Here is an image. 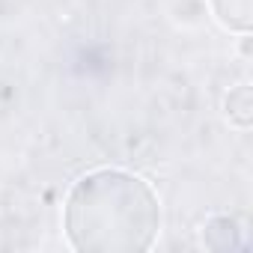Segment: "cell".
Masks as SVG:
<instances>
[{
	"mask_svg": "<svg viewBox=\"0 0 253 253\" xmlns=\"http://www.w3.org/2000/svg\"><path fill=\"white\" fill-rule=\"evenodd\" d=\"M63 229L81 253L149 250L161 229V203L146 179L101 167L81 176L69 191Z\"/></svg>",
	"mask_w": 253,
	"mask_h": 253,
	"instance_id": "obj_1",
	"label": "cell"
},
{
	"mask_svg": "<svg viewBox=\"0 0 253 253\" xmlns=\"http://www.w3.org/2000/svg\"><path fill=\"white\" fill-rule=\"evenodd\" d=\"M217 21L235 33H247L253 24V0H211Z\"/></svg>",
	"mask_w": 253,
	"mask_h": 253,
	"instance_id": "obj_2",
	"label": "cell"
},
{
	"mask_svg": "<svg viewBox=\"0 0 253 253\" xmlns=\"http://www.w3.org/2000/svg\"><path fill=\"white\" fill-rule=\"evenodd\" d=\"M203 241L206 247L211 250H223V247H238V229H235V220L226 217V214H214L209 217V223L203 226Z\"/></svg>",
	"mask_w": 253,
	"mask_h": 253,
	"instance_id": "obj_3",
	"label": "cell"
},
{
	"mask_svg": "<svg viewBox=\"0 0 253 253\" xmlns=\"http://www.w3.org/2000/svg\"><path fill=\"white\" fill-rule=\"evenodd\" d=\"M226 116L238 128H247L250 125V89L247 86H235L226 95Z\"/></svg>",
	"mask_w": 253,
	"mask_h": 253,
	"instance_id": "obj_4",
	"label": "cell"
}]
</instances>
